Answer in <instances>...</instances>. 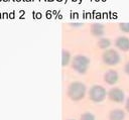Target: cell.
<instances>
[{
  "mask_svg": "<svg viewBox=\"0 0 129 120\" xmlns=\"http://www.w3.org/2000/svg\"><path fill=\"white\" fill-rule=\"evenodd\" d=\"M119 27L123 32H129V22H121L119 23Z\"/></svg>",
  "mask_w": 129,
  "mask_h": 120,
  "instance_id": "7c38bea8",
  "label": "cell"
},
{
  "mask_svg": "<svg viewBox=\"0 0 129 120\" xmlns=\"http://www.w3.org/2000/svg\"><path fill=\"white\" fill-rule=\"evenodd\" d=\"M1 1H2V0H0V2H1Z\"/></svg>",
  "mask_w": 129,
  "mask_h": 120,
  "instance_id": "7402d4cb",
  "label": "cell"
},
{
  "mask_svg": "<svg viewBox=\"0 0 129 120\" xmlns=\"http://www.w3.org/2000/svg\"><path fill=\"white\" fill-rule=\"evenodd\" d=\"M89 64H90V60L87 57L79 55H76L74 58L72 66L75 71L81 73V74H84V73H86L88 70Z\"/></svg>",
  "mask_w": 129,
  "mask_h": 120,
  "instance_id": "7a4b0ae2",
  "label": "cell"
},
{
  "mask_svg": "<svg viewBox=\"0 0 129 120\" xmlns=\"http://www.w3.org/2000/svg\"><path fill=\"white\" fill-rule=\"evenodd\" d=\"M125 112L121 109H114L109 114V120H124Z\"/></svg>",
  "mask_w": 129,
  "mask_h": 120,
  "instance_id": "ba28073f",
  "label": "cell"
},
{
  "mask_svg": "<svg viewBox=\"0 0 129 120\" xmlns=\"http://www.w3.org/2000/svg\"><path fill=\"white\" fill-rule=\"evenodd\" d=\"M2 1H9V0H2Z\"/></svg>",
  "mask_w": 129,
  "mask_h": 120,
  "instance_id": "ac0fdd59",
  "label": "cell"
},
{
  "mask_svg": "<svg viewBox=\"0 0 129 120\" xmlns=\"http://www.w3.org/2000/svg\"><path fill=\"white\" fill-rule=\"evenodd\" d=\"M15 1H20V0H15Z\"/></svg>",
  "mask_w": 129,
  "mask_h": 120,
  "instance_id": "d6986e66",
  "label": "cell"
},
{
  "mask_svg": "<svg viewBox=\"0 0 129 120\" xmlns=\"http://www.w3.org/2000/svg\"><path fill=\"white\" fill-rule=\"evenodd\" d=\"M115 46L122 51L129 50V38L127 36H118L115 40Z\"/></svg>",
  "mask_w": 129,
  "mask_h": 120,
  "instance_id": "8992f818",
  "label": "cell"
},
{
  "mask_svg": "<svg viewBox=\"0 0 129 120\" xmlns=\"http://www.w3.org/2000/svg\"><path fill=\"white\" fill-rule=\"evenodd\" d=\"M26 1H30V0H26Z\"/></svg>",
  "mask_w": 129,
  "mask_h": 120,
  "instance_id": "ffe728a7",
  "label": "cell"
},
{
  "mask_svg": "<svg viewBox=\"0 0 129 120\" xmlns=\"http://www.w3.org/2000/svg\"><path fill=\"white\" fill-rule=\"evenodd\" d=\"M72 25H73V26H81L82 24H72Z\"/></svg>",
  "mask_w": 129,
  "mask_h": 120,
  "instance_id": "2e32d148",
  "label": "cell"
},
{
  "mask_svg": "<svg viewBox=\"0 0 129 120\" xmlns=\"http://www.w3.org/2000/svg\"><path fill=\"white\" fill-rule=\"evenodd\" d=\"M74 1H75V0H74Z\"/></svg>",
  "mask_w": 129,
  "mask_h": 120,
  "instance_id": "cb8c5ba5",
  "label": "cell"
},
{
  "mask_svg": "<svg viewBox=\"0 0 129 120\" xmlns=\"http://www.w3.org/2000/svg\"><path fill=\"white\" fill-rule=\"evenodd\" d=\"M108 97L111 101L116 102V103H121L124 101V92L120 88H112L108 92Z\"/></svg>",
  "mask_w": 129,
  "mask_h": 120,
  "instance_id": "5b68a950",
  "label": "cell"
},
{
  "mask_svg": "<svg viewBox=\"0 0 129 120\" xmlns=\"http://www.w3.org/2000/svg\"><path fill=\"white\" fill-rule=\"evenodd\" d=\"M119 79V75L118 73L116 72L115 70H109L105 73L104 75V81L109 84V85H114L117 83V81Z\"/></svg>",
  "mask_w": 129,
  "mask_h": 120,
  "instance_id": "52a82bcc",
  "label": "cell"
},
{
  "mask_svg": "<svg viewBox=\"0 0 129 120\" xmlns=\"http://www.w3.org/2000/svg\"><path fill=\"white\" fill-rule=\"evenodd\" d=\"M125 109L127 112H129V98H127V100L125 102Z\"/></svg>",
  "mask_w": 129,
  "mask_h": 120,
  "instance_id": "9a60e30c",
  "label": "cell"
},
{
  "mask_svg": "<svg viewBox=\"0 0 129 120\" xmlns=\"http://www.w3.org/2000/svg\"><path fill=\"white\" fill-rule=\"evenodd\" d=\"M49 1H53V0H49Z\"/></svg>",
  "mask_w": 129,
  "mask_h": 120,
  "instance_id": "44dd1931",
  "label": "cell"
},
{
  "mask_svg": "<svg viewBox=\"0 0 129 120\" xmlns=\"http://www.w3.org/2000/svg\"><path fill=\"white\" fill-rule=\"evenodd\" d=\"M70 58H71V55L68 50H63V66H67L69 62H70Z\"/></svg>",
  "mask_w": 129,
  "mask_h": 120,
  "instance_id": "8fae6325",
  "label": "cell"
},
{
  "mask_svg": "<svg viewBox=\"0 0 129 120\" xmlns=\"http://www.w3.org/2000/svg\"><path fill=\"white\" fill-rule=\"evenodd\" d=\"M81 120H95V117H94V115L91 113H85L82 115Z\"/></svg>",
  "mask_w": 129,
  "mask_h": 120,
  "instance_id": "4fadbf2b",
  "label": "cell"
},
{
  "mask_svg": "<svg viewBox=\"0 0 129 120\" xmlns=\"http://www.w3.org/2000/svg\"><path fill=\"white\" fill-rule=\"evenodd\" d=\"M0 17H1V15H0Z\"/></svg>",
  "mask_w": 129,
  "mask_h": 120,
  "instance_id": "603a6c76",
  "label": "cell"
},
{
  "mask_svg": "<svg viewBox=\"0 0 129 120\" xmlns=\"http://www.w3.org/2000/svg\"><path fill=\"white\" fill-rule=\"evenodd\" d=\"M86 87L83 83L74 82L69 86L68 89V95L74 101H79L85 96Z\"/></svg>",
  "mask_w": 129,
  "mask_h": 120,
  "instance_id": "6da1fadb",
  "label": "cell"
},
{
  "mask_svg": "<svg viewBox=\"0 0 129 120\" xmlns=\"http://www.w3.org/2000/svg\"><path fill=\"white\" fill-rule=\"evenodd\" d=\"M102 60L106 65L108 66H115L117 64L120 63L121 61V57L118 51H116L115 50H107L104 51L102 55Z\"/></svg>",
  "mask_w": 129,
  "mask_h": 120,
  "instance_id": "3957f363",
  "label": "cell"
},
{
  "mask_svg": "<svg viewBox=\"0 0 129 120\" xmlns=\"http://www.w3.org/2000/svg\"><path fill=\"white\" fill-rule=\"evenodd\" d=\"M124 71H125V73L129 76V62H127L126 63V65H125V67H124Z\"/></svg>",
  "mask_w": 129,
  "mask_h": 120,
  "instance_id": "5bb4252c",
  "label": "cell"
},
{
  "mask_svg": "<svg viewBox=\"0 0 129 120\" xmlns=\"http://www.w3.org/2000/svg\"><path fill=\"white\" fill-rule=\"evenodd\" d=\"M97 45L100 49H107L111 45V41H110V40H108V38H101V40L98 41Z\"/></svg>",
  "mask_w": 129,
  "mask_h": 120,
  "instance_id": "30bf717a",
  "label": "cell"
},
{
  "mask_svg": "<svg viewBox=\"0 0 129 120\" xmlns=\"http://www.w3.org/2000/svg\"><path fill=\"white\" fill-rule=\"evenodd\" d=\"M10 17H14V13H11V14H10Z\"/></svg>",
  "mask_w": 129,
  "mask_h": 120,
  "instance_id": "e0dca14e",
  "label": "cell"
},
{
  "mask_svg": "<svg viewBox=\"0 0 129 120\" xmlns=\"http://www.w3.org/2000/svg\"><path fill=\"white\" fill-rule=\"evenodd\" d=\"M91 32L95 36H102L105 32L104 25H102L100 23H94L91 25Z\"/></svg>",
  "mask_w": 129,
  "mask_h": 120,
  "instance_id": "9c48e42d",
  "label": "cell"
},
{
  "mask_svg": "<svg viewBox=\"0 0 129 120\" xmlns=\"http://www.w3.org/2000/svg\"><path fill=\"white\" fill-rule=\"evenodd\" d=\"M90 99H91L93 102L98 103V102H102L103 100L106 98L107 95V92L105 88H103L102 86H99V85H95L90 89Z\"/></svg>",
  "mask_w": 129,
  "mask_h": 120,
  "instance_id": "277c9868",
  "label": "cell"
}]
</instances>
